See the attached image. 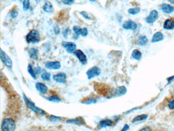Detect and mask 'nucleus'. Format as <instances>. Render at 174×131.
<instances>
[{"label": "nucleus", "mask_w": 174, "mask_h": 131, "mask_svg": "<svg viewBox=\"0 0 174 131\" xmlns=\"http://www.w3.org/2000/svg\"><path fill=\"white\" fill-rule=\"evenodd\" d=\"M173 79H174V76H172L171 77H169V78H167V81L169 83H170L171 81H173Z\"/></svg>", "instance_id": "nucleus-41"}, {"label": "nucleus", "mask_w": 174, "mask_h": 131, "mask_svg": "<svg viewBox=\"0 0 174 131\" xmlns=\"http://www.w3.org/2000/svg\"><path fill=\"white\" fill-rule=\"evenodd\" d=\"M140 131H152V130L150 127H146L141 129Z\"/></svg>", "instance_id": "nucleus-40"}, {"label": "nucleus", "mask_w": 174, "mask_h": 131, "mask_svg": "<svg viewBox=\"0 0 174 131\" xmlns=\"http://www.w3.org/2000/svg\"><path fill=\"white\" fill-rule=\"evenodd\" d=\"M161 9L165 14H170L174 11V7L170 5L163 4L161 5Z\"/></svg>", "instance_id": "nucleus-17"}, {"label": "nucleus", "mask_w": 174, "mask_h": 131, "mask_svg": "<svg viewBox=\"0 0 174 131\" xmlns=\"http://www.w3.org/2000/svg\"><path fill=\"white\" fill-rule=\"evenodd\" d=\"M80 14L82 16L83 18H85V19H86V20H90V19H91L90 17L89 16V14H87V12H81Z\"/></svg>", "instance_id": "nucleus-32"}, {"label": "nucleus", "mask_w": 174, "mask_h": 131, "mask_svg": "<svg viewBox=\"0 0 174 131\" xmlns=\"http://www.w3.org/2000/svg\"><path fill=\"white\" fill-rule=\"evenodd\" d=\"M158 13L156 10H154L150 12L149 16L146 18V22L148 24H153L158 18Z\"/></svg>", "instance_id": "nucleus-9"}, {"label": "nucleus", "mask_w": 174, "mask_h": 131, "mask_svg": "<svg viewBox=\"0 0 174 131\" xmlns=\"http://www.w3.org/2000/svg\"><path fill=\"white\" fill-rule=\"evenodd\" d=\"M0 51H1V59L3 63L6 67L11 69L12 68V65H13L12 61L11 60V58H9V56L7 55L6 53H5V52L3 51L2 49H1Z\"/></svg>", "instance_id": "nucleus-5"}, {"label": "nucleus", "mask_w": 174, "mask_h": 131, "mask_svg": "<svg viewBox=\"0 0 174 131\" xmlns=\"http://www.w3.org/2000/svg\"><path fill=\"white\" fill-rule=\"evenodd\" d=\"M129 129V126L128 124H125L121 131H127Z\"/></svg>", "instance_id": "nucleus-39"}, {"label": "nucleus", "mask_w": 174, "mask_h": 131, "mask_svg": "<svg viewBox=\"0 0 174 131\" xmlns=\"http://www.w3.org/2000/svg\"><path fill=\"white\" fill-rule=\"evenodd\" d=\"M62 45L64 48L66 49L67 53H74L76 50L77 46L76 44L73 42L71 41H63L62 43Z\"/></svg>", "instance_id": "nucleus-6"}, {"label": "nucleus", "mask_w": 174, "mask_h": 131, "mask_svg": "<svg viewBox=\"0 0 174 131\" xmlns=\"http://www.w3.org/2000/svg\"><path fill=\"white\" fill-rule=\"evenodd\" d=\"M148 117V115H147V114H142V115H138L136 117L134 118V119L132 121V122L134 123V122L142 121V120L146 119Z\"/></svg>", "instance_id": "nucleus-23"}, {"label": "nucleus", "mask_w": 174, "mask_h": 131, "mask_svg": "<svg viewBox=\"0 0 174 131\" xmlns=\"http://www.w3.org/2000/svg\"><path fill=\"white\" fill-rule=\"evenodd\" d=\"M169 2L172 3L173 4H174V0H167Z\"/></svg>", "instance_id": "nucleus-42"}, {"label": "nucleus", "mask_w": 174, "mask_h": 131, "mask_svg": "<svg viewBox=\"0 0 174 131\" xmlns=\"http://www.w3.org/2000/svg\"><path fill=\"white\" fill-rule=\"evenodd\" d=\"M46 99L48 101L56 102V103L59 102L61 101L60 98L57 95H52V96H51L48 97H46Z\"/></svg>", "instance_id": "nucleus-24"}, {"label": "nucleus", "mask_w": 174, "mask_h": 131, "mask_svg": "<svg viewBox=\"0 0 174 131\" xmlns=\"http://www.w3.org/2000/svg\"><path fill=\"white\" fill-rule=\"evenodd\" d=\"M73 31L77 35H82L83 37H86L88 35V30L86 28H81L79 26H75L74 27Z\"/></svg>", "instance_id": "nucleus-10"}, {"label": "nucleus", "mask_w": 174, "mask_h": 131, "mask_svg": "<svg viewBox=\"0 0 174 131\" xmlns=\"http://www.w3.org/2000/svg\"><path fill=\"white\" fill-rule=\"evenodd\" d=\"M148 43L147 37L145 36H140L138 39V44L140 46H144Z\"/></svg>", "instance_id": "nucleus-26"}, {"label": "nucleus", "mask_w": 174, "mask_h": 131, "mask_svg": "<svg viewBox=\"0 0 174 131\" xmlns=\"http://www.w3.org/2000/svg\"><path fill=\"white\" fill-rule=\"evenodd\" d=\"M23 98H24V100L25 101L26 105L27 106L28 108L32 111L39 115H45L46 114V112L42 109L39 108L36 106L34 103L28 99L27 97L25 95L23 94Z\"/></svg>", "instance_id": "nucleus-2"}, {"label": "nucleus", "mask_w": 174, "mask_h": 131, "mask_svg": "<svg viewBox=\"0 0 174 131\" xmlns=\"http://www.w3.org/2000/svg\"><path fill=\"white\" fill-rule=\"evenodd\" d=\"M18 12L16 11V10H13L11 12L10 16H11V17L12 18H14L18 16Z\"/></svg>", "instance_id": "nucleus-35"}, {"label": "nucleus", "mask_w": 174, "mask_h": 131, "mask_svg": "<svg viewBox=\"0 0 174 131\" xmlns=\"http://www.w3.org/2000/svg\"><path fill=\"white\" fill-rule=\"evenodd\" d=\"M163 35L161 32H157L153 35L151 41L152 43H156L163 41Z\"/></svg>", "instance_id": "nucleus-19"}, {"label": "nucleus", "mask_w": 174, "mask_h": 131, "mask_svg": "<svg viewBox=\"0 0 174 131\" xmlns=\"http://www.w3.org/2000/svg\"><path fill=\"white\" fill-rule=\"evenodd\" d=\"M74 54L76 56L77 58L79 61L82 64H87V56H86L84 53L82 51L78 49L76 50L75 52L74 53Z\"/></svg>", "instance_id": "nucleus-7"}, {"label": "nucleus", "mask_w": 174, "mask_h": 131, "mask_svg": "<svg viewBox=\"0 0 174 131\" xmlns=\"http://www.w3.org/2000/svg\"><path fill=\"white\" fill-rule=\"evenodd\" d=\"M23 9L24 11H27L30 6V0H24L23 2Z\"/></svg>", "instance_id": "nucleus-29"}, {"label": "nucleus", "mask_w": 174, "mask_h": 131, "mask_svg": "<svg viewBox=\"0 0 174 131\" xmlns=\"http://www.w3.org/2000/svg\"><path fill=\"white\" fill-rule=\"evenodd\" d=\"M168 107L171 110H174V99L170 101L168 105Z\"/></svg>", "instance_id": "nucleus-37"}, {"label": "nucleus", "mask_w": 174, "mask_h": 131, "mask_svg": "<svg viewBox=\"0 0 174 131\" xmlns=\"http://www.w3.org/2000/svg\"><path fill=\"white\" fill-rule=\"evenodd\" d=\"M142 53L137 49L134 50L132 53V58L136 60H140L142 58Z\"/></svg>", "instance_id": "nucleus-25"}, {"label": "nucleus", "mask_w": 174, "mask_h": 131, "mask_svg": "<svg viewBox=\"0 0 174 131\" xmlns=\"http://www.w3.org/2000/svg\"><path fill=\"white\" fill-rule=\"evenodd\" d=\"M40 39L39 32L36 30L33 29L28 33L26 36V41L28 43H36L39 42Z\"/></svg>", "instance_id": "nucleus-3"}, {"label": "nucleus", "mask_w": 174, "mask_h": 131, "mask_svg": "<svg viewBox=\"0 0 174 131\" xmlns=\"http://www.w3.org/2000/svg\"><path fill=\"white\" fill-rule=\"evenodd\" d=\"M140 12V9L138 7H136L135 8H131L129 9L128 12L129 14L131 15H136L138 14Z\"/></svg>", "instance_id": "nucleus-30"}, {"label": "nucleus", "mask_w": 174, "mask_h": 131, "mask_svg": "<svg viewBox=\"0 0 174 131\" xmlns=\"http://www.w3.org/2000/svg\"><path fill=\"white\" fill-rule=\"evenodd\" d=\"M101 73V70L99 67L94 66L88 69L86 72L88 79H91L96 76H98Z\"/></svg>", "instance_id": "nucleus-4"}, {"label": "nucleus", "mask_w": 174, "mask_h": 131, "mask_svg": "<svg viewBox=\"0 0 174 131\" xmlns=\"http://www.w3.org/2000/svg\"><path fill=\"white\" fill-rule=\"evenodd\" d=\"M113 124L112 120L108 119L102 120L98 124V128L99 129H102L104 128L107 127H111Z\"/></svg>", "instance_id": "nucleus-16"}, {"label": "nucleus", "mask_w": 174, "mask_h": 131, "mask_svg": "<svg viewBox=\"0 0 174 131\" xmlns=\"http://www.w3.org/2000/svg\"><path fill=\"white\" fill-rule=\"evenodd\" d=\"M123 27L126 30L130 29V30H134L138 27V25L134 22L129 20L124 22L123 25Z\"/></svg>", "instance_id": "nucleus-12"}, {"label": "nucleus", "mask_w": 174, "mask_h": 131, "mask_svg": "<svg viewBox=\"0 0 174 131\" xmlns=\"http://www.w3.org/2000/svg\"><path fill=\"white\" fill-rule=\"evenodd\" d=\"M30 57L33 60H37L38 59V50L36 49L31 48L29 51Z\"/></svg>", "instance_id": "nucleus-22"}, {"label": "nucleus", "mask_w": 174, "mask_h": 131, "mask_svg": "<svg viewBox=\"0 0 174 131\" xmlns=\"http://www.w3.org/2000/svg\"><path fill=\"white\" fill-rule=\"evenodd\" d=\"M12 1H16L17 0H12Z\"/></svg>", "instance_id": "nucleus-44"}, {"label": "nucleus", "mask_w": 174, "mask_h": 131, "mask_svg": "<svg viewBox=\"0 0 174 131\" xmlns=\"http://www.w3.org/2000/svg\"><path fill=\"white\" fill-rule=\"evenodd\" d=\"M54 31L55 32V35H58L60 33V30L59 26L57 24H55V25L54 26Z\"/></svg>", "instance_id": "nucleus-34"}, {"label": "nucleus", "mask_w": 174, "mask_h": 131, "mask_svg": "<svg viewBox=\"0 0 174 131\" xmlns=\"http://www.w3.org/2000/svg\"><path fill=\"white\" fill-rule=\"evenodd\" d=\"M75 0H62V2L64 3V4L67 5H71L75 2Z\"/></svg>", "instance_id": "nucleus-36"}, {"label": "nucleus", "mask_w": 174, "mask_h": 131, "mask_svg": "<svg viewBox=\"0 0 174 131\" xmlns=\"http://www.w3.org/2000/svg\"><path fill=\"white\" fill-rule=\"evenodd\" d=\"M90 1H91L92 2H95L96 0H89Z\"/></svg>", "instance_id": "nucleus-43"}, {"label": "nucleus", "mask_w": 174, "mask_h": 131, "mask_svg": "<svg viewBox=\"0 0 174 131\" xmlns=\"http://www.w3.org/2000/svg\"><path fill=\"white\" fill-rule=\"evenodd\" d=\"M97 102V99L96 98H94L92 97H87L83 99L81 103L85 105H91V104H96Z\"/></svg>", "instance_id": "nucleus-21"}, {"label": "nucleus", "mask_w": 174, "mask_h": 131, "mask_svg": "<svg viewBox=\"0 0 174 131\" xmlns=\"http://www.w3.org/2000/svg\"><path fill=\"white\" fill-rule=\"evenodd\" d=\"M43 9L47 13H52L54 10V8L52 4L50 1H47L43 6Z\"/></svg>", "instance_id": "nucleus-18"}, {"label": "nucleus", "mask_w": 174, "mask_h": 131, "mask_svg": "<svg viewBox=\"0 0 174 131\" xmlns=\"http://www.w3.org/2000/svg\"><path fill=\"white\" fill-rule=\"evenodd\" d=\"M45 67L48 69L58 70L61 68V64L58 61L47 62L45 63Z\"/></svg>", "instance_id": "nucleus-11"}, {"label": "nucleus", "mask_w": 174, "mask_h": 131, "mask_svg": "<svg viewBox=\"0 0 174 131\" xmlns=\"http://www.w3.org/2000/svg\"></svg>", "instance_id": "nucleus-45"}, {"label": "nucleus", "mask_w": 174, "mask_h": 131, "mask_svg": "<svg viewBox=\"0 0 174 131\" xmlns=\"http://www.w3.org/2000/svg\"><path fill=\"white\" fill-rule=\"evenodd\" d=\"M27 70L28 72L29 73L32 78H34V79H36V74L35 72L34 69H33L32 66L31 64H29L28 65Z\"/></svg>", "instance_id": "nucleus-27"}, {"label": "nucleus", "mask_w": 174, "mask_h": 131, "mask_svg": "<svg viewBox=\"0 0 174 131\" xmlns=\"http://www.w3.org/2000/svg\"><path fill=\"white\" fill-rule=\"evenodd\" d=\"M16 122L11 118H6L3 120L1 124L2 131H14L16 129Z\"/></svg>", "instance_id": "nucleus-1"}, {"label": "nucleus", "mask_w": 174, "mask_h": 131, "mask_svg": "<svg viewBox=\"0 0 174 131\" xmlns=\"http://www.w3.org/2000/svg\"><path fill=\"white\" fill-rule=\"evenodd\" d=\"M35 88L36 90L42 94H45L48 91V88L43 83L39 82L36 83Z\"/></svg>", "instance_id": "nucleus-13"}, {"label": "nucleus", "mask_w": 174, "mask_h": 131, "mask_svg": "<svg viewBox=\"0 0 174 131\" xmlns=\"http://www.w3.org/2000/svg\"><path fill=\"white\" fill-rule=\"evenodd\" d=\"M35 72V73L36 74H39L41 72V69L40 67H36L34 69Z\"/></svg>", "instance_id": "nucleus-38"}, {"label": "nucleus", "mask_w": 174, "mask_h": 131, "mask_svg": "<svg viewBox=\"0 0 174 131\" xmlns=\"http://www.w3.org/2000/svg\"><path fill=\"white\" fill-rule=\"evenodd\" d=\"M53 78L57 83H64L67 82V75L63 72H60L59 73L54 75Z\"/></svg>", "instance_id": "nucleus-8"}, {"label": "nucleus", "mask_w": 174, "mask_h": 131, "mask_svg": "<svg viewBox=\"0 0 174 131\" xmlns=\"http://www.w3.org/2000/svg\"><path fill=\"white\" fill-rule=\"evenodd\" d=\"M163 27L167 30H172L174 29V21L171 19H167L165 22Z\"/></svg>", "instance_id": "nucleus-20"}, {"label": "nucleus", "mask_w": 174, "mask_h": 131, "mask_svg": "<svg viewBox=\"0 0 174 131\" xmlns=\"http://www.w3.org/2000/svg\"><path fill=\"white\" fill-rule=\"evenodd\" d=\"M67 124H74L77 125H80V124H85V121L84 119L81 117L76 118H73L67 120Z\"/></svg>", "instance_id": "nucleus-15"}, {"label": "nucleus", "mask_w": 174, "mask_h": 131, "mask_svg": "<svg viewBox=\"0 0 174 131\" xmlns=\"http://www.w3.org/2000/svg\"><path fill=\"white\" fill-rule=\"evenodd\" d=\"M50 120L52 122H59L62 120V118L58 117V116H54V115H51L50 116Z\"/></svg>", "instance_id": "nucleus-31"}, {"label": "nucleus", "mask_w": 174, "mask_h": 131, "mask_svg": "<svg viewBox=\"0 0 174 131\" xmlns=\"http://www.w3.org/2000/svg\"><path fill=\"white\" fill-rule=\"evenodd\" d=\"M69 32L70 30L69 29V28H66L63 30V35L64 36V37H65L69 35Z\"/></svg>", "instance_id": "nucleus-33"}, {"label": "nucleus", "mask_w": 174, "mask_h": 131, "mask_svg": "<svg viewBox=\"0 0 174 131\" xmlns=\"http://www.w3.org/2000/svg\"><path fill=\"white\" fill-rule=\"evenodd\" d=\"M41 77L43 81H50L51 74L47 72H44L41 74Z\"/></svg>", "instance_id": "nucleus-28"}, {"label": "nucleus", "mask_w": 174, "mask_h": 131, "mask_svg": "<svg viewBox=\"0 0 174 131\" xmlns=\"http://www.w3.org/2000/svg\"><path fill=\"white\" fill-rule=\"evenodd\" d=\"M127 89L125 86H121L115 89L112 92V95L114 96H120L126 94Z\"/></svg>", "instance_id": "nucleus-14"}]
</instances>
